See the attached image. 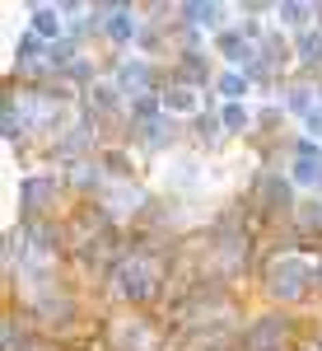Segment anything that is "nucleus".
Instances as JSON below:
<instances>
[]
</instances>
